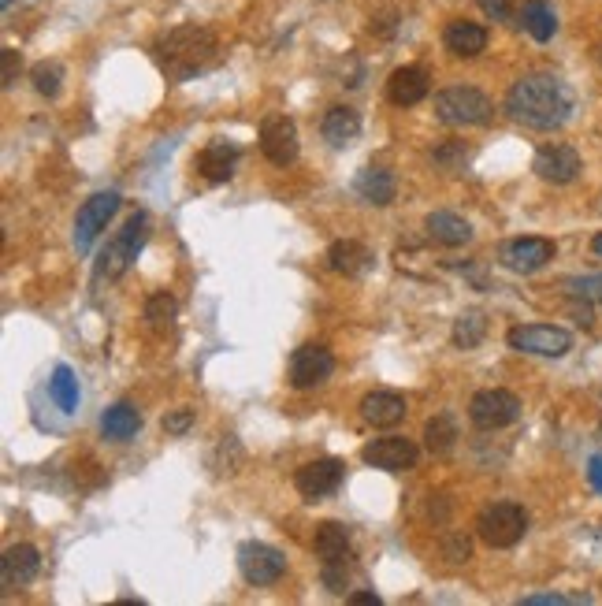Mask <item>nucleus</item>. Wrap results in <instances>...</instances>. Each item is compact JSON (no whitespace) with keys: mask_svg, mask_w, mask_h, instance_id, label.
Returning <instances> with one entry per match:
<instances>
[{"mask_svg":"<svg viewBox=\"0 0 602 606\" xmlns=\"http://www.w3.org/2000/svg\"><path fill=\"white\" fill-rule=\"evenodd\" d=\"M320 134H324L335 149H346V145L357 142V134H361V116H357L350 105L328 108V116L320 123Z\"/></svg>","mask_w":602,"mask_h":606,"instance_id":"nucleus-24","label":"nucleus"},{"mask_svg":"<svg viewBox=\"0 0 602 606\" xmlns=\"http://www.w3.org/2000/svg\"><path fill=\"white\" fill-rule=\"evenodd\" d=\"M0 56H4V71H0V82H4V90H8V86L15 82V75H19L23 60H19V53H15V49H4Z\"/></svg>","mask_w":602,"mask_h":606,"instance_id":"nucleus-39","label":"nucleus"},{"mask_svg":"<svg viewBox=\"0 0 602 606\" xmlns=\"http://www.w3.org/2000/svg\"><path fill=\"white\" fill-rule=\"evenodd\" d=\"M119 212V194L116 190H101V194H93L90 201H82L79 216H75V250L79 253H90L97 235L108 227V220Z\"/></svg>","mask_w":602,"mask_h":606,"instance_id":"nucleus-10","label":"nucleus"},{"mask_svg":"<svg viewBox=\"0 0 602 606\" xmlns=\"http://www.w3.org/2000/svg\"><path fill=\"white\" fill-rule=\"evenodd\" d=\"M342 476H346V465L339 458H316V462H305L294 476V488L305 502H320L335 495L342 484Z\"/></svg>","mask_w":602,"mask_h":606,"instance_id":"nucleus-13","label":"nucleus"},{"mask_svg":"<svg viewBox=\"0 0 602 606\" xmlns=\"http://www.w3.org/2000/svg\"><path fill=\"white\" fill-rule=\"evenodd\" d=\"M138 428H142V413H138V406H131V402H116V406H108L105 413H101V435L112 439V443L134 439Z\"/></svg>","mask_w":602,"mask_h":606,"instance_id":"nucleus-23","label":"nucleus"},{"mask_svg":"<svg viewBox=\"0 0 602 606\" xmlns=\"http://www.w3.org/2000/svg\"><path fill=\"white\" fill-rule=\"evenodd\" d=\"M443 45L450 49L454 56H480L487 49V30L480 23H469V19H454V23H446L443 30Z\"/></svg>","mask_w":602,"mask_h":606,"instance_id":"nucleus-21","label":"nucleus"},{"mask_svg":"<svg viewBox=\"0 0 602 606\" xmlns=\"http://www.w3.org/2000/svg\"><path fill=\"white\" fill-rule=\"evenodd\" d=\"M394 30H398V12L372 15V34H380V38H391Z\"/></svg>","mask_w":602,"mask_h":606,"instance_id":"nucleus-40","label":"nucleus"},{"mask_svg":"<svg viewBox=\"0 0 602 606\" xmlns=\"http://www.w3.org/2000/svg\"><path fill=\"white\" fill-rule=\"evenodd\" d=\"M175 313H179V302L168 290H157V294L145 298V328L149 331H168L175 324Z\"/></svg>","mask_w":602,"mask_h":606,"instance_id":"nucleus-29","label":"nucleus"},{"mask_svg":"<svg viewBox=\"0 0 602 606\" xmlns=\"http://www.w3.org/2000/svg\"><path fill=\"white\" fill-rule=\"evenodd\" d=\"M41 573V554L34 543H12L0 558V580L4 588H23Z\"/></svg>","mask_w":602,"mask_h":606,"instance_id":"nucleus-17","label":"nucleus"},{"mask_svg":"<svg viewBox=\"0 0 602 606\" xmlns=\"http://www.w3.org/2000/svg\"><path fill=\"white\" fill-rule=\"evenodd\" d=\"M580 168H584V164H580V153L565 142L543 145L536 153V160H532V172L550 186H569L576 175H580Z\"/></svg>","mask_w":602,"mask_h":606,"instance_id":"nucleus-15","label":"nucleus"},{"mask_svg":"<svg viewBox=\"0 0 602 606\" xmlns=\"http://www.w3.org/2000/svg\"><path fill=\"white\" fill-rule=\"evenodd\" d=\"M476 4H480L487 19H495V23H506V19H510V8H513V0H476Z\"/></svg>","mask_w":602,"mask_h":606,"instance_id":"nucleus-38","label":"nucleus"},{"mask_svg":"<svg viewBox=\"0 0 602 606\" xmlns=\"http://www.w3.org/2000/svg\"><path fill=\"white\" fill-rule=\"evenodd\" d=\"M0 4H4V8H12V0H0Z\"/></svg>","mask_w":602,"mask_h":606,"instance_id":"nucleus-45","label":"nucleus"},{"mask_svg":"<svg viewBox=\"0 0 602 606\" xmlns=\"http://www.w3.org/2000/svg\"><path fill=\"white\" fill-rule=\"evenodd\" d=\"M591 250H595V253H599V257H602V231H599V235H595V238H591Z\"/></svg>","mask_w":602,"mask_h":606,"instance_id":"nucleus-43","label":"nucleus"},{"mask_svg":"<svg viewBox=\"0 0 602 606\" xmlns=\"http://www.w3.org/2000/svg\"><path fill=\"white\" fill-rule=\"evenodd\" d=\"M558 603H591V595H562V592H547V595H524L521 606H558Z\"/></svg>","mask_w":602,"mask_h":606,"instance_id":"nucleus-36","label":"nucleus"},{"mask_svg":"<svg viewBox=\"0 0 602 606\" xmlns=\"http://www.w3.org/2000/svg\"><path fill=\"white\" fill-rule=\"evenodd\" d=\"M588 480H591V488L602 495V454H595V458L588 462Z\"/></svg>","mask_w":602,"mask_h":606,"instance_id":"nucleus-41","label":"nucleus"},{"mask_svg":"<svg viewBox=\"0 0 602 606\" xmlns=\"http://www.w3.org/2000/svg\"><path fill=\"white\" fill-rule=\"evenodd\" d=\"M30 82L41 97H56L60 86H64V64L60 60H41V64L30 67Z\"/></svg>","mask_w":602,"mask_h":606,"instance_id":"nucleus-32","label":"nucleus"},{"mask_svg":"<svg viewBox=\"0 0 602 606\" xmlns=\"http://www.w3.org/2000/svg\"><path fill=\"white\" fill-rule=\"evenodd\" d=\"M506 343L521 354H536V357H565L573 350V335L558 324H517L510 328Z\"/></svg>","mask_w":602,"mask_h":606,"instance_id":"nucleus-8","label":"nucleus"},{"mask_svg":"<svg viewBox=\"0 0 602 606\" xmlns=\"http://www.w3.org/2000/svg\"><path fill=\"white\" fill-rule=\"evenodd\" d=\"M443 554H446V562H469V554H472V543L465 532H450L443 540Z\"/></svg>","mask_w":602,"mask_h":606,"instance_id":"nucleus-35","label":"nucleus"},{"mask_svg":"<svg viewBox=\"0 0 602 606\" xmlns=\"http://www.w3.org/2000/svg\"><path fill=\"white\" fill-rule=\"evenodd\" d=\"M361 417L372 428H394L398 421H406V398L398 391H368L361 398Z\"/></svg>","mask_w":602,"mask_h":606,"instance_id":"nucleus-20","label":"nucleus"},{"mask_svg":"<svg viewBox=\"0 0 602 606\" xmlns=\"http://www.w3.org/2000/svg\"><path fill=\"white\" fill-rule=\"evenodd\" d=\"M573 90L558 75H524L506 93V112L528 131H558L573 116Z\"/></svg>","mask_w":602,"mask_h":606,"instance_id":"nucleus-1","label":"nucleus"},{"mask_svg":"<svg viewBox=\"0 0 602 606\" xmlns=\"http://www.w3.org/2000/svg\"><path fill=\"white\" fill-rule=\"evenodd\" d=\"M517 417H521V398L513 395V391H502V387L480 391V395H472V402H469V421L476 424L480 432L510 428Z\"/></svg>","mask_w":602,"mask_h":606,"instance_id":"nucleus-7","label":"nucleus"},{"mask_svg":"<svg viewBox=\"0 0 602 606\" xmlns=\"http://www.w3.org/2000/svg\"><path fill=\"white\" fill-rule=\"evenodd\" d=\"M521 27L536 41H550L558 34V15H554L547 0H528L521 8Z\"/></svg>","mask_w":602,"mask_h":606,"instance_id":"nucleus-28","label":"nucleus"},{"mask_svg":"<svg viewBox=\"0 0 602 606\" xmlns=\"http://www.w3.org/2000/svg\"><path fill=\"white\" fill-rule=\"evenodd\" d=\"M595 60H599V67H602V45H599V49H595Z\"/></svg>","mask_w":602,"mask_h":606,"instance_id":"nucleus-44","label":"nucleus"},{"mask_svg":"<svg viewBox=\"0 0 602 606\" xmlns=\"http://www.w3.org/2000/svg\"><path fill=\"white\" fill-rule=\"evenodd\" d=\"M335 372V357H331L328 346L320 343H305L298 346L287 361V380L294 391H309V387H320Z\"/></svg>","mask_w":602,"mask_h":606,"instance_id":"nucleus-9","label":"nucleus"},{"mask_svg":"<svg viewBox=\"0 0 602 606\" xmlns=\"http://www.w3.org/2000/svg\"><path fill=\"white\" fill-rule=\"evenodd\" d=\"M487 335V320L484 313H476V309H469V313H461L458 320H454V331H450V339H454V346L458 350H472V346H480Z\"/></svg>","mask_w":602,"mask_h":606,"instance_id":"nucleus-30","label":"nucleus"},{"mask_svg":"<svg viewBox=\"0 0 602 606\" xmlns=\"http://www.w3.org/2000/svg\"><path fill=\"white\" fill-rule=\"evenodd\" d=\"M238 157H242V149L235 142H227V138H212L201 153H197L194 168L201 172V179H209V183H227L238 168Z\"/></svg>","mask_w":602,"mask_h":606,"instance_id":"nucleus-16","label":"nucleus"},{"mask_svg":"<svg viewBox=\"0 0 602 606\" xmlns=\"http://www.w3.org/2000/svg\"><path fill=\"white\" fill-rule=\"evenodd\" d=\"M432 160L439 168H450V172H454V168H461V164L469 160V149H465V142H443L432 153Z\"/></svg>","mask_w":602,"mask_h":606,"instance_id":"nucleus-34","label":"nucleus"},{"mask_svg":"<svg viewBox=\"0 0 602 606\" xmlns=\"http://www.w3.org/2000/svg\"><path fill=\"white\" fill-rule=\"evenodd\" d=\"M354 190L361 194V201H368V205H391L394 194H398V183H394V175L387 172V168H361L357 172V183Z\"/></svg>","mask_w":602,"mask_h":606,"instance_id":"nucleus-25","label":"nucleus"},{"mask_svg":"<svg viewBox=\"0 0 602 606\" xmlns=\"http://www.w3.org/2000/svg\"><path fill=\"white\" fill-rule=\"evenodd\" d=\"M554 253H558V246H554L550 238L524 235V238L502 242L498 261H502V268L517 272V276H532V272H539V268H547V264L554 261Z\"/></svg>","mask_w":602,"mask_h":606,"instance_id":"nucleus-12","label":"nucleus"},{"mask_svg":"<svg viewBox=\"0 0 602 606\" xmlns=\"http://www.w3.org/2000/svg\"><path fill=\"white\" fill-rule=\"evenodd\" d=\"M49 395H53V402L64 409V413H75V409H79V380H75V372L67 369V365H56L53 369Z\"/></svg>","mask_w":602,"mask_h":606,"instance_id":"nucleus-31","label":"nucleus"},{"mask_svg":"<svg viewBox=\"0 0 602 606\" xmlns=\"http://www.w3.org/2000/svg\"><path fill=\"white\" fill-rule=\"evenodd\" d=\"M145 238H149V216L145 212H134L127 224L119 227V235L101 250V261H97V279H119L142 253Z\"/></svg>","mask_w":602,"mask_h":606,"instance_id":"nucleus-5","label":"nucleus"},{"mask_svg":"<svg viewBox=\"0 0 602 606\" xmlns=\"http://www.w3.org/2000/svg\"><path fill=\"white\" fill-rule=\"evenodd\" d=\"M261 153L272 160L275 168H290L301 153L298 127L290 116H268L261 123Z\"/></svg>","mask_w":602,"mask_h":606,"instance_id":"nucleus-14","label":"nucleus"},{"mask_svg":"<svg viewBox=\"0 0 602 606\" xmlns=\"http://www.w3.org/2000/svg\"><path fill=\"white\" fill-rule=\"evenodd\" d=\"M495 116V105L476 86H446L435 93V119L446 127H484Z\"/></svg>","mask_w":602,"mask_h":606,"instance_id":"nucleus-3","label":"nucleus"},{"mask_svg":"<svg viewBox=\"0 0 602 606\" xmlns=\"http://www.w3.org/2000/svg\"><path fill=\"white\" fill-rule=\"evenodd\" d=\"M324 588L331 595H346V588H350V558L346 562H324Z\"/></svg>","mask_w":602,"mask_h":606,"instance_id":"nucleus-33","label":"nucleus"},{"mask_svg":"<svg viewBox=\"0 0 602 606\" xmlns=\"http://www.w3.org/2000/svg\"><path fill=\"white\" fill-rule=\"evenodd\" d=\"M424 231H428V238L432 242H439V246H465V242H472V224L465 220V216H458V212H432L428 220H424Z\"/></svg>","mask_w":602,"mask_h":606,"instance_id":"nucleus-22","label":"nucleus"},{"mask_svg":"<svg viewBox=\"0 0 602 606\" xmlns=\"http://www.w3.org/2000/svg\"><path fill=\"white\" fill-rule=\"evenodd\" d=\"M238 573L253 588H268L287 573V558H283V551H275L272 543L246 540L238 547Z\"/></svg>","mask_w":602,"mask_h":606,"instance_id":"nucleus-6","label":"nucleus"},{"mask_svg":"<svg viewBox=\"0 0 602 606\" xmlns=\"http://www.w3.org/2000/svg\"><path fill=\"white\" fill-rule=\"evenodd\" d=\"M424 447H428V454H435V458H446L450 450L458 447V421H454L450 413L432 417V421L424 424Z\"/></svg>","mask_w":602,"mask_h":606,"instance_id":"nucleus-27","label":"nucleus"},{"mask_svg":"<svg viewBox=\"0 0 602 606\" xmlns=\"http://www.w3.org/2000/svg\"><path fill=\"white\" fill-rule=\"evenodd\" d=\"M313 547L324 562H346L350 558V528L339 525V521H324V525L316 528Z\"/></svg>","mask_w":602,"mask_h":606,"instance_id":"nucleus-26","label":"nucleus"},{"mask_svg":"<svg viewBox=\"0 0 602 606\" xmlns=\"http://www.w3.org/2000/svg\"><path fill=\"white\" fill-rule=\"evenodd\" d=\"M428 90H432V79H428V71L417 64L398 67L391 79H387V97H391V105L398 108L420 105V101L428 97Z\"/></svg>","mask_w":602,"mask_h":606,"instance_id":"nucleus-18","label":"nucleus"},{"mask_svg":"<svg viewBox=\"0 0 602 606\" xmlns=\"http://www.w3.org/2000/svg\"><path fill=\"white\" fill-rule=\"evenodd\" d=\"M524 532H528V510L521 502H491L476 517V536L495 551L517 547L524 540Z\"/></svg>","mask_w":602,"mask_h":606,"instance_id":"nucleus-4","label":"nucleus"},{"mask_svg":"<svg viewBox=\"0 0 602 606\" xmlns=\"http://www.w3.org/2000/svg\"><path fill=\"white\" fill-rule=\"evenodd\" d=\"M190 424H194V409H175L164 417V432L168 435H186L190 432Z\"/></svg>","mask_w":602,"mask_h":606,"instance_id":"nucleus-37","label":"nucleus"},{"mask_svg":"<svg viewBox=\"0 0 602 606\" xmlns=\"http://www.w3.org/2000/svg\"><path fill=\"white\" fill-rule=\"evenodd\" d=\"M153 60L168 82H190L220 60V41L209 27L183 23V27H171L168 34H160L153 45Z\"/></svg>","mask_w":602,"mask_h":606,"instance_id":"nucleus-2","label":"nucleus"},{"mask_svg":"<svg viewBox=\"0 0 602 606\" xmlns=\"http://www.w3.org/2000/svg\"><path fill=\"white\" fill-rule=\"evenodd\" d=\"M361 458H365V465L383 469V473H409L420 462V447L406 435H383V439H372L361 447Z\"/></svg>","mask_w":602,"mask_h":606,"instance_id":"nucleus-11","label":"nucleus"},{"mask_svg":"<svg viewBox=\"0 0 602 606\" xmlns=\"http://www.w3.org/2000/svg\"><path fill=\"white\" fill-rule=\"evenodd\" d=\"M328 264H331V272L357 279V276H368V272H372L376 253L368 250L365 242H357V238H339V242H331Z\"/></svg>","mask_w":602,"mask_h":606,"instance_id":"nucleus-19","label":"nucleus"},{"mask_svg":"<svg viewBox=\"0 0 602 606\" xmlns=\"http://www.w3.org/2000/svg\"><path fill=\"white\" fill-rule=\"evenodd\" d=\"M350 603H354V606H380L383 599L376 592H354V595H350Z\"/></svg>","mask_w":602,"mask_h":606,"instance_id":"nucleus-42","label":"nucleus"}]
</instances>
